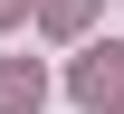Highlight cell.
Instances as JSON below:
<instances>
[{
	"label": "cell",
	"mask_w": 124,
	"mask_h": 114,
	"mask_svg": "<svg viewBox=\"0 0 124 114\" xmlns=\"http://www.w3.org/2000/svg\"><path fill=\"white\" fill-rule=\"evenodd\" d=\"M67 86H77V105H115V95H124V48H115V38H105V48H86Z\"/></svg>",
	"instance_id": "6da1fadb"
},
{
	"label": "cell",
	"mask_w": 124,
	"mask_h": 114,
	"mask_svg": "<svg viewBox=\"0 0 124 114\" xmlns=\"http://www.w3.org/2000/svg\"><path fill=\"white\" fill-rule=\"evenodd\" d=\"M38 105H48V76L29 57H0V114H38Z\"/></svg>",
	"instance_id": "7a4b0ae2"
},
{
	"label": "cell",
	"mask_w": 124,
	"mask_h": 114,
	"mask_svg": "<svg viewBox=\"0 0 124 114\" xmlns=\"http://www.w3.org/2000/svg\"><path fill=\"white\" fill-rule=\"evenodd\" d=\"M38 19H48V29H57V38H77L86 19H95V0H38Z\"/></svg>",
	"instance_id": "3957f363"
},
{
	"label": "cell",
	"mask_w": 124,
	"mask_h": 114,
	"mask_svg": "<svg viewBox=\"0 0 124 114\" xmlns=\"http://www.w3.org/2000/svg\"><path fill=\"white\" fill-rule=\"evenodd\" d=\"M10 19H29V0H0V29H10Z\"/></svg>",
	"instance_id": "277c9868"
},
{
	"label": "cell",
	"mask_w": 124,
	"mask_h": 114,
	"mask_svg": "<svg viewBox=\"0 0 124 114\" xmlns=\"http://www.w3.org/2000/svg\"><path fill=\"white\" fill-rule=\"evenodd\" d=\"M115 105H124V95H115Z\"/></svg>",
	"instance_id": "5b68a950"
}]
</instances>
